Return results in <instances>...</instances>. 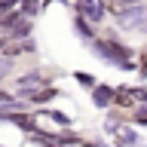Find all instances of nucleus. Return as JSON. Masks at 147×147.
I'll list each match as a JSON object with an SVG mask.
<instances>
[{
  "mask_svg": "<svg viewBox=\"0 0 147 147\" xmlns=\"http://www.w3.org/2000/svg\"><path fill=\"white\" fill-rule=\"evenodd\" d=\"M144 28H147V22H144Z\"/></svg>",
  "mask_w": 147,
  "mask_h": 147,
  "instance_id": "obj_14",
  "label": "nucleus"
},
{
  "mask_svg": "<svg viewBox=\"0 0 147 147\" xmlns=\"http://www.w3.org/2000/svg\"><path fill=\"white\" fill-rule=\"evenodd\" d=\"M98 52L104 55V58H110V61H123V64H126V58H129L126 49H123L119 43H110V40H101V43H98Z\"/></svg>",
  "mask_w": 147,
  "mask_h": 147,
  "instance_id": "obj_2",
  "label": "nucleus"
},
{
  "mask_svg": "<svg viewBox=\"0 0 147 147\" xmlns=\"http://www.w3.org/2000/svg\"><path fill=\"white\" fill-rule=\"evenodd\" d=\"M40 141H43V144H49V147H67L61 138H49V135H40Z\"/></svg>",
  "mask_w": 147,
  "mask_h": 147,
  "instance_id": "obj_8",
  "label": "nucleus"
},
{
  "mask_svg": "<svg viewBox=\"0 0 147 147\" xmlns=\"http://www.w3.org/2000/svg\"><path fill=\"white\" fill-rule=\"evenodd\" d=\"M12 123H18L22 129H34V123H31L28 117H22V113H18V117H12Z\"/></svg>",
  "mask_w": 147,
  "mask_h": 147,
  "instance_id": "obj_9",
  "label": "nucleus"
},
{
  "mask_svg": "<svg viewBox=\"0 0 147 147\" xmlns=\"http://www.w3.org/2000/svg\"><path fill=\"white\" fill-rule=\"evenodd\" d=\"M43 83H46L43 74H28V77H22V80H18V92H34V89H40Z\"/></svg>",
  "mask_w": 147,
  "mask_h": 147,
  "instance_id": "obj_4",
  "label": "nucleus"
},
{
  "mask_svg": "<svg viewBox=\"0 0 147 147\" xmlns=\"http://www.w3.org/2000/svg\"><path fill=\"white\" fill-rule=\"evenodd\" d=\"M80 12H83V18L98 22L101 12H104V3H101V0H80Z\"/></svg>",
  "mask_w": 147,
  "mask_h": 147,
  "instance_id": "obj_3",
  "label": "nucleus"
},
{
  "mask_svg": "<svg viewBox=\"0 0 147 147\" xmlns=\"http://www.w3.org/2000/svg\"><path fill=\"white\" fill-rule=\"evenodd\" d=\"M126 3H135V0H110V6L117 9V12H123V6H126Z\"/></svg>",
  "mask_w": 147,
  "mask_h": 147,
  "instance_id": "obj_11",
  "label": "nucleus"
},
{
  "mask_svg": "<svg viewBox=\"0 0 147 147\" xmlns=\"http://www.w3.org/2000/svg\"><path fill=\"white\" fill-rule=\"evenodd\" d=\"M9 67H12V61H9V58H0V77H6Z\"/></svg>",
  "mask_w": 147,
  "mask_h": 147,
  "instance_id": "obj_10",
  "label": "nucleus"
},
{
  "mask_svg": "<svg viewBox=\"0 0 147 147\" xmlns=\"http://www.w3.org/2000/svg\"><path fill=\"white\" fill-rule=\"evenodd\" d=\"M12 12H16V0H3V3H0V25H9V22H12Z\"/></svg>",
  "mask_w": 147,
  "mask_h": 147,
  "instance_id": "obj_5",
  "label": "nucleus"
},
{
  "mask_svg": "<svg viewBox=\"0 0 147 147\" xmlns=\"http://www.w3.org/2000/svg\"><path fill=\"white\" fill-rule=\"evenodd\" d=\"M28 101H49L55 98V89H34V92H25Z\"/></svg>",
  "mask_w": 147,
  "mask_h": 147,
  "instance_id": "obj_6",
  "label": "nucleus"
},
{
  "mask_svg": "<svg viewBox=\"0 0 147 147\" xmlns=\"http://www.w3.org/2000/svg\"><path fill=\"white\" fill-rule=\"evenodd\" d=\"M0 49H3V40H0Z\"/></svg>",
  "mask_w": 147,
  "mask_h": 147,
  "instance_id": "obj_13",
  "label": "nucleus"
},
{
  "mask_svg": "<svg viewBox=\"0 0 147 147\" xmlns=\"http://www.w3.org/2000/svg\"><path fill=\"white\" fill-rule=\"evenodd\" d=\"M117 22H119V28H138L141 22H147V12L144 9H138V6H132V9H123V12H117Z\"/></svg>",
  "mask_w": 147,
  "mask_h": 147,
  "instance_id": "obj_1",
  "label": "nucleus"
},
{
  "mask_svg": "<svg viewBox=\"0 0 147 147\" xmlns=\"http://www.w3.org/2000/svg\"><path fill=\"white\" fill-rule=\"evenodd\" d=\"M110 98H113V92H110V89H98V92H95V104H98V107H104Z\"/></svg>",
  "mask_w": 147,
  "mask_h": 147,
  "instance_id": "obj_7",
  "label": "nucleus"
},
{
  "mask_svg": "<svg viewBox=\"0 0 147 147\" xmlns=\"http://www.w3.org/2000/svg\"><path fill=\"white\" fill-rule=\"evenodd\" d=\"M6 101H9V95H6V92H0V104H6Z\"/></svg>",
  "mask_w": 147,
  "mask_h": 147,
  "instance_id": "obj_12",
  "label": "nucleus"
}]
</instances>
